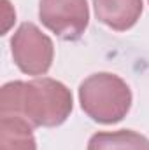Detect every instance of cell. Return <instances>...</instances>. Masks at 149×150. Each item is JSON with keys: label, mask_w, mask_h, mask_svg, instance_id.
<instances>
[{"label": "cell", "mask_w": 149, "mask_h": 150, "mask_svg": "<svg viewBox=\"0 0 149 150\" xmlns=\"http://www.w3.org/2000/svg\"><path fill=\"white\" fill-rule=\"evenodd\" d=\"M72 108L70 89L49 77L7 82L0 91V115H19L37 127L63 124Z\"/></svg>", "instance_id": "obj_1"}, {"label": "cell", "mask_w": 149, "mask_h": 150, "mask_svg": "<svg viewBox=\"0 0 149 150\" xmlns=\"http://www.w3.org/2000/svg\"><path fill=\"white\" fill-rule=\"evenodd\" d=\"M79 103L91 120L116 124L123 120L132 108V91L121 77L98 72L81 82Z\"/></svg>", "instance_id": "obj_2"}, {"label": "cell", "mask_w": 149, "mask_h": 150, "mask_svg": "<svg viewBox=\"0 0 149 150\" xmlns=\"http://www.w3.org/2000/svg\"><path fill=\"white\" fill-rule=\"evenodd\" d=\"M16 67L27 75H44L53 65L54 45L37 25L23 23L11 38Z\"/></svg>", "instance_id": "obj_3"}, {"label": "cell", "mask_w": 149, "mask_h": 150, "mask_svg": "<svg viewBox=\"0 0 149 150\" xmlns=\"http://www.w3.org/2000/svg\"><path fill=\"white\" fill-rule=\"evenodd\" d=\"M39 18L42 25L63 40H77L90 23L86 0H40Z\"/></svg>", "instance_id": "obj_4"}, {"label": "cell", "mask_w": 149, "mask_h": 150, "mask_svg": "<svg viewBox=\"0 0 149 150\" xmlns=\"http://www.w3.org/2000/svg\"><path fill=\"white\" fill-rule=\"evenodd\" d=\"M95 16L116 32H126L140 19L142 0H93Z\"/></svg>", "instance_id": "obj_5"}, {"label": "cell", "mask_w": 149, "mask_h": 150, "mask_svg": "<svg viewBox=\"0 0 149 150\" xmlns=\"http://www.w3.org/2000/svg\"><path fill=\"white\" fill-rule=\"evenodd\" d=\"M0 150H37L32 124L19 115H0Z\"/></svg>", "instance_id": "obj_6"}, {"label": "cell", "mask_w": 149, "mask_h": 150, "mask_svg": "<svg viewBox=\"0 0 149 150\" xmlns=\"http://www.w3.org/2000/svg\"><path fill=\"white\" fill-rule=\"evenodd\" d=\"M88 150H149V140L132 129L100 131L90 138Z\"/></svg>", "instance_id": "obj_7"}]
</instances>
